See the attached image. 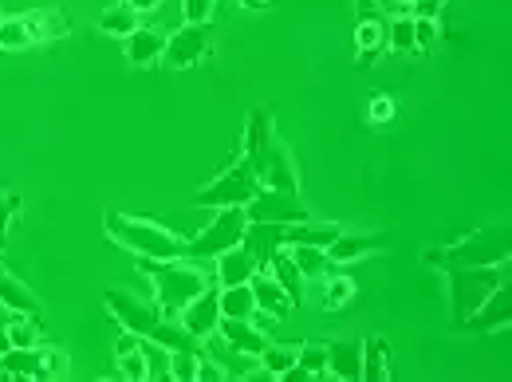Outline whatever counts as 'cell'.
Returning a JSON list of instances; mask_svg holds the SVG:
<instances>
[{"instance_id":"obj_23","label":"cell","mask_w":512,"mask_h":382,"mask_svg":"<svg viewBox=\"0 0 512 382\" xmlns=\"http://www.w3.org/2000/svg\"><path fill=\"white\" fill-rule=\"evenodd\" d=\"M264 272H268V276H272V280L292 296V304H296V308L304 304V284H308V280L300 276V268H296L292 253H284V249H280V253H272L268 256V264H264Z\"/></svg>"},{"instance_id":"obj_36","label":"cell","mask_w":512,"mask_h":382,"mask_svg":"<svg viewBox=\"0 0 512 382\" xmlns=\"http://www.w3.org/2000/svg\"><path fill=\"white\" fill-rule=\"evenodd\" d=\"M394 115H398L394 95H386V91H371V99H367V123H371V127H390V123H394Z\"/></svg>"},{"instance_id":"obj_27","label":"cell","mask_w":512,"mask_h":382,"mask_svg":"<svg viewBox=\"0 0 512 382\" xmlns=\"http://www.w3.org/2000/svg\"><path fill=\"white\" fill-rule=\"evenodd\" d=\"M115 363H119V371H123L127 379H134V382L150 379V367H146V355H142V335L127 331V335L115 343Z\"/></svg>"},{"instance_id":"obj_22","label":"cell","mask_w":512,"mask_h":382,"mask_svg":"<svg viewBox=\"0 0 512 382\" xmlns=\"http://www.w3.org/2000/svg\"><path fill=\"white\" fill-rule=\"evenodd\" d=\"M355 48H359V67H371V60H375L379 52H386V16L371 12V16L359 20V28H355Z\"/></svg>"},{"instance_id":"obj_32","label":"cell","mask_w":512,"mask_h":382,"mask_svg":"<svg viewBox=\"0 0 512 382\" xmlns=\"http://www.w3.org/2000/svg\"><path fill=\"white\" fill-rule=\"evenodd\" d=\"M355 300V280L351 276H323V292H320V304L327 312H339V308H347Z\"/></svg>"},{"instance_id":"obj_39","label":"cell","mask_w":512,"mask_h":382,"mask_svg":"<svg viewBox=\"0 0 512 382\" xmlns=\"http://www.w3.org/2000/svg\"><path fill=\"white\" fill-rule=\"evenodd\" d=\"M16 213H20V197H16V193H8V190H0V249H4L8 233H12Z\"/></svg>"},{"instance_id":"obj_37","label":"cell","mask_w":512,"mask_h":382,"mask_svg":"<svg viewBox=\"0 0 512 382\" xmlns=\"http://www.w3.org/2000/svg\"><path fill=\"white\" fill-rule=\"evenodd\" d=\"M296 367L308 371L312 379H323V375H327V343H300Z\"/></svg>"},{"instance_id":"obj_13","label":"cell","mask_w":512,"mask_h":382,"mask_svg":"<svg viewBox=\"0 0 512 382\" xmlns=\"http://www.w3.org/2000/svg\"><path fill=\"white\" fill-rule=\"evenodd\" d=\"M20 20H24V28H28L32 48L56 44V40H67V36H71V16H67L64 8H36V12H24Z\"/></svg>"},{"instance_id":"obj_46","label":"cell","mask_w":512,"mask_h":382,"mask_svg":"<svg viewBox=\"0 0 512 382\" xmlns=\"http://www.w3.org/2000/svg\"><path fill=\"white\" fill-rule=\"evenodd\" d=\"M406 4H414V0H406Z\"/></svg>"},{"instance_id":"obj_41","label":"cell","mask_w":512,"mask_h":382,"mask_svg":"<svg viewBox=\"0 0 512 382\" xmlns=\"http://www.w3.org/2000/svg\"><path fill=\"white\" fill-rule=\"evenodd\" d=\"M438 20H414V52H430L438 44Z\"/></svg>"},{"instance_id":"obj_8","label":"cell","mask_w":512,"mask_h":382,"mask_svg":"<svg viewBox=\"0 0 512 382\" xmlns=\"http://www.w3.org/2000/svg\"><path fill=\"white\" fill-rule=\"evenodd\" d=\"M245 225H249L245 205H225V209H217V217H213L197 237L186 241V260H205V256L237 249L241 237H245Z\"/></svg>"},{"instance_id":"obj_9","label":"cell","mask_w":512,"mask_h":382,"mask_svg":"<svg viewBox=\"0 0 512 382\" xmlns=\"http://www.w3.org/2000/svg\"><path fill=\"white\" fill-rule=\"evenodd\" d=\"M209 52H213V28H209V24H186V28H178L174 36H166L162 60H166V67L182 71V67L201 64Z\"/></svg>"},{"instance_id":"obj_47","label":"cell","mask_w":512,"mask_h":382,"mask_svg":"<svg viewBox=\"0 0 512 382\" xmlns=\"http://www.w3.org/2000/svg\"><path fill=\"white\" fill-rule=\"evenodd\" d=\"M0 20H4V16H0Z\"/></svg>"},{"instance_id":"obj_25","label":"cell","mask_w":512,"mask_h":382,"mask_svg":"<svg viewBox=\"0 0 512 382\" xmlns=\"http://www.w3.org/2000/svg\"><path fill=\"white\" fill-rule=\"evenodd\" d=\"M296 355H300V343H268L260 355H256V371L264 379H284L292 367H296Z\"/></svg>"},{"instance_id":"obj_1","label":"cell","mask_w":512,"mask_h":382,"mask_svg":"<svg viewBox=\"0 0 512 382\" xmlns=\"http://www.w3.org/2000/svg\"><path fill=\"white\" fill-rule=\"evenodd\" d=\"M253 166L256 182L264 190H284V193H300V166L292 158V150L280 142L276 123H272V111L253 107L245 115V150H241Z\"/></svg>"},{"instance_id":"obj_3","label":"cell","mask_w":512,"mask_h":382,"mask_svg":"<svg viewBox=\"0 0 512 382\" xmlns=\"http://www.w3.org/2000/svg\"><path fill=\"white\" fill-rule=\"evenodd\" d=\"M103 300H107L111 316L123 323V331H134V335H142V339H154V343L166 347V351H193V347H201L178 319L162 316L154 304H142V300L130 296V292L111 288Z\"/></svg>"},{"instance_id":"obj_5","label":"cell","mask_w":512,"mask_h":382,"mask_svg":"<svg viewBox=\"0 0 512 382\" xmlns=\"http://www.w3.org/2000/svg\"><path fill=\"white\" fill-rule=\"evenodd\" d=\"M512 253V233L509 225H497V229H477L461 241H453L446 249H430L426 264L434 268H485V264H509Z\"/></svg>"},{"instance_id":"obj_17","label":"cell","mask_w":512,"mask_h":382,"mask_svg":"<svg viewBox=\"0 0 512 382\" xmlns=\"http://www.w3.org/2000/svg\"><path fill=\"white\" fill-rule=\"evenodd\" d=\"M241 249H249L256 264L264 268L268 256L284 249V225L280 221H249L245 225V237H241Z\"/></svg>"},{"instance_id":"obj_21","label":"cell","mask_w":512,"mask_h":382,"mask_svg":"<svg viewBox=\"0 0 512 382\" xmlns=\"http://www.w3.org/2000/svg\"><path fill=\"white\" fill-rule=\"evenodd\" d=\"M217 331L237 347V351H245V355H260L264 347H268V335H264V327H256L253 319H229L221 316L217 323Z\"/></svg>"},{"instance_id":"obj_44","label":"cell","mask_w":512,"mask_h":382,"mask_svg":"<svg viewBox=\"0 0 512 382\" xmlns=\"http://www.w3.org/2000/svg\"><path fill=\"white\" fill-rule=\"evenodd\" d=\"M237 4H241V8H268L272 0H237Z\"/></svg>"},{"instance_id":"obj_45","label":"cell","mask_w":512,"mask_h":382,"mask_svg":"<svg viewBox=\"0 0 512 382\" xmlns=\"http://www.w3.org/2000/svg\"><path fill=\"white\" fill-rule=\"evenodd\" d=\"M8 347H12V343H8V331H4V327H0V355H4V351H8Z\"/></svg>"},{"instance_id":"obj_2","label":"cell","mask_w":512,"mask_h":382,"mask_svg":"<svg viewBox=\"0 0 512 382\" xmlns=\"http://www.w3.org/2000/svg\"><path fill=\"white\" fill-rule=\"evenodd\" d=\"M103 229L119 249L142 256V260H186V237L174 233L170 225L154 221V217H134L123 209H107Z\"/></svg>"},{"instance_id":"obj_10","label":"cell","mask_w":512,"mask_h":382,"mask_svg":"<svg viewBox=\"0 0 512 382\" xmlns=\"http://www.w3.org/2000/svg\"><path fill=\"white\" fill-rule=\"evenodd\" d=\"M249 221H280V225H296V221H312V213L304 209L300 193H284V190H256V197L245 205Z\"/></svg>"},{"instance_id":"obj_42","label":"cell","mask_w":512,"mask_h":382,"mask_svg":"<svg viewBox=\"0 0 512 382\" xmlns=\"http://www.w3.org/2000/svg\"><path fill=\"white\" fill-rule=\"evenodd\" d=\"M71 363L60 347H44V379H67Z\"/></svg>"},{"instance_id":"obj_29","label":"cell","mask_w":512,"mask_h":382,"mask_svg":"<svg viewBox=\"0 0 512 382\" xmlns=\"http://www.w3.org/2000/svg\"><path fill=\"white\" fill-rule=\"evenodd\" d=\"M134 28H138V12L130 8L127 0H115V4H107V8L99 12V32H107V36L127 40Z\"/></svg>"},{"instance_id":"obj_40","label":"cell","mask_w":512,"mask_h":382,"mask_svg":"<svg viewBox=\"0 0 512 382\" xmlns=\"http://www.w3.org/2000/svg\"><path fill=\"white\" fill-rule=\"evenodd\" d=\"M186 24H209L217 16V0H182Z\"/></svg>"},{"instance_id":"obj_18","label":"cell","mask_w":512,"mask_h":382,"mask_svg":"<svg viewBox=\"0 0 512 382\" xmlns=\"http://www.w3.org/2000/svg\"><path fill=\"white\" fill-rule=\"evenodd\" d=\"M249 288H253V296H256V308L260 312H268L272 319H288L292 312H296V304H292V296L264 272V268H256L253 272V280H249Z\"/></svg>"},{"instance_id":"obj_48","label":"cell","mask_w":512,"mask_h":382,"mask_svg":"<svg viewBox=\"0 0 512 382\" xmlns=\"http://www.w3.org/2000/svg\"><path fill=\"white\" fill-rule=\"evenodd\" d=\"M442 4H446V0H442Z\"/></svg>"},{"instance_id":"obj_30","label":"cell","mask_w":512,"mask_h":382,"mask_svg":"<svg viewBox=\"0 0 512 382\" xmlns=\"http://www.w3.org/2000/svg\"><path fill=\"white\" fill-rule=\"evenodd\" d=\"M221 316H229V319H253L256 316V296H253V288H249V280H245V284H229V288H221Z\"/></svg>"},{"instance_id":"obj_24","label":"cell","mask_w":512,"mask_h":382,"mask_svg":"<svg viewBox=\"0 0 512 382\" xmlns=\"http://www.w3.org/2000/svg\"><path fill=\"white\" fill-rule=\"evenodd\" d=\"M213 260H217V284H225V288H229V284H245V280H253V272L260 268V264L253 260V253L241 249V245L229 249V253H217Z\"/></svg>"},{"instance_id":"obj_33","label":"cell","mask_w":512,"mask_h":382,"mask_svg":"<svg viewBox=\"0 0 512 382\" xmlns=\"http://www.w3.org/2000/svg\"><path fill=\"white\" fill-rule=\"evenodd\" d=\"M4 331H8V343L12 347H36L40 343V316L12 312V319L4 323Z\"/></svg>"},{"instance_id":"obj_7","label":"cell","mask_w":512,"mask_h":382,"mask_svg":"<svg viewBox=\"0 0 512 382\" xmlns=\"http://www.w3.org/2000/svg\"><path fill=\"white\" fill-rule=\"evenodd\" d=\"M501 264H485V268H446V288H449V312L453 323H461L465 316H473L485 296L501 284Z\"/></svg>"},{"instance_id":"obj_43","label":"cell","mask_w":512,"mask_h":382,"mask_svg":"<svg viewBox=\"0 0 512 382\" xmlns=\"http://www.w3.org/2000/svg\"><path fill=\"white\" fill-rule=\"evenodd\" d=\"M130 8L142 16V12H154V8H162V0H127Z\"/></svg>"},{"instance_id":"obj_12","label":"cell","mask_w":512,"mask_h":382,"mask_svg":"<svg viewBox=\"0 0 512 382\" xmlns=\"http://www.w3.org/2000/svg\"><path fill=\"white\" fill-rule=\"evenodd\" d=\"M512 319V288L501 280L489 296H485V304L473 312V316H465L457 327H465V331H477V335H485V331H501V327H509Z\"/></svg>"},{"instance_id":"obj_34","label":"cell","mask_w":512,"mask_h":382,"mask_svg":"<svg viewBox=\"0 0 512 382\" xmlns=\"http://www.w3.org/2000/svg\"><path fill=\"white\" fill-rule=\"evenodd\" d=\"M386 52H394V56L414 52V16L386 20Z\"/></svg>"},{"instance_id":"obj_16","label":"cell","mask_w":512,"mask_h":382,"mask_svg":"<svg viewBox=\"0 0 512 382\" xmlns=\"http://www.w3.org/2000/svg\"><path fill=\"white\" fill-rule=\"evenodd\" d=\"M123 52H127L130 67L158 64L162 52H166V32H162V28H150V24H138L127 40H123Z\"/></svg>"},{"instance_id":"obj_4","label":"cell","mask_w":512,"mask_h":382,"mask_svg":"<svg viewBox=\"0 0 512 382\" xmlns=\"http://www.w3.org/2000/svg\"><path fill=\"white\" fill-rule=\"evenodd\" d=\"M138 268L150 276L154 284V296H158V312L170 319L182 316V308L190 304L197 292H205L209 276L201 268H193L186 260H142L138 256Z\"/></svg>"},{"instance_id":"obj_19","label":"cell","mask_w":512,"mask_h":382,"mask_svg":"<svg viewBox=\"0 0 512 382\" xmlns=\"http://www.w3.org/2000/svg\"><path fill=\"white\" fill-rule=\"evenodd\" d=\"M327 375L331 379H359L363 375V343H355V339L327 343Z\"/></svg>"},{"instance_id":"obj_28","label":"cell","mask_w":512,"mask_h":382,"mask_svg":"<svg viewBox=\"0 0 512 382\" xmlns=\"http://www.w3.org/2000/svg\"><path fill=\"white\" fill-rule=\"evenodd\" d=\"M359 379L386 382L390 379V347L383 335H367L363 339V375Z\"/></svg>"},{"instance_id":"obj_35","label":"cell","mask_w":512,"mask_h":382,"mask_svg":"<svg viewBox=\"0 0 512 382\" xmlns=\"http://www.w3.org/2000/svg\"><path fill=\"white\" fill-rule=\"evenodd\" d=\"M24 48H32L24 20L20 16H4L0 20V52H24Z\"/></svg>"},{"instance_id":"obj_26","label":"cell","mask_w":512,"mask_h":382,"mask_svg":"<svg viewBox=\"0 0 512 382\" xmlns=\"http://www.w3.org/2000/svg\"><path fill=\"white\" fill-rule=\"evenodd\" d=\"M379 249V237H359V233H339L323 253H327V260L331 264H351V260H363L367 253H375Z\"/></svg>"},{"instance_id":"obj_20","label":"cell","mask_w":512,"mask_h":382,"mask_svg":"<svg viewBox=\"0 0 512 382\" xmlns=\"http://www.w3.org/2000/svg\"><path fill=\"white\" fill-rule=\"evenodd\" d=\"M0 375L8 379H44V347H8L0 355Z\"/></svg>"},{"instance_id":"obj_11","label":"cell","mask_w":512,"mask_h":382,"mask_svg":"<svg viewBox=\"0 0 512 382\" xmlns=\"http://www.w3.org/2000/svg\"><path fill=\"white\" fill-rule=\"evenodd\" d=\"M178 323L190 331L197 343L209 339L217 331V323H221V288L217 284H205V292H197L190 304L182 308Z\"/></svg>"},{"instance_id":"obj_6","label":"cell","mask_w":512,"mask_h":382,"mask_svg":"<svg viewBox=\"0 0 512 382\" xmlns=\"http://www.w3.org/2000/svg\"><path fill=\"white\" fill-rule=\"evenodd\" d=\"M260 190V182H256L253 166H249V158L245 154H237L213 182H205L201 190L193 193V205H201V209H225V205H249Z\"/></svg>"},{"instance_id":"obj_31","label":"cell","mask_w":512,"mask_h":382,"mask_svg":"<svg viewBox=\"0 0 512 382\" xmlns=\"http://www.w3.org/2000/svg\"><path fill=\"white\" fill-rule=\"evenodd\" d=\"M288 253H292V260H296V268H300L304 280H323V276L335 268V264L327 260V253L316 249V245H292Z\"/></svg>"},{"instance_id":"obj_15","label":"cell","mask_w":512,"mask_h":382,"mask_svg":"<svg viewBox=\"0 0 512 382\" xmlns=\"http://www.w3.org/2000/svg\"><path fill=\"white\" fill-rule=\"evenodd\" d=\"M0 308L8 312H24V316H44V300L0 260Z\"/></svg>"},{"instance_id":"obj_14","label":"cell","mask_w":512,"mask_h":382,"mask_svg":"<svg viewBox=\"0 0 512 382\" xmlns=\"http://www.w3.org/2000/svg\"><path fill=\"white\" fill-rule=\"evenodd\" d=\"M201 343H205L201 351H205V355L225 371V379H245V375H253L256 371V355L237 351L221 331H213V335H209V339H201Z\"/></svg>"},{"instance_id":"obj_38","label":"cell","mask_w":512,"mask_h":382,"mask_svg":"<svg viewBox=\"0 0 512 382\" xmlns=\"http://www.w3.org/2000/svg\"><path fill=\"white\" fill-rule=\"evenodd\" d=\"M197 359H201V347H193V351H170V379L178 382L197 379Z\"/></svg>"}]
</instances>
